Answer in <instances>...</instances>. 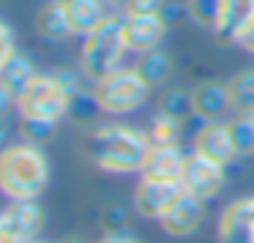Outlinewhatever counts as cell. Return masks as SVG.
Segmentation results:
<instances>
[{
	"instance_id": "f1b7e54d",
	"label": "cell",
	"mask_w": 254,
	"mask_h": 243,
	"mask_svg": "<svg viewBox=\"0 0 254 243\" xmlns=\"http://www.w3.org/2000/svg\"><path fill=\"white\" fill-rule=\"evenodd\" d=\"M99 243H137V241H134V238H128V235H123V232H107Z\"/></svg>"
},
{
	"instance_id": "2e32d148",
	"label": "cell",
	"mask_w": 254,
	"mask_h": 243,
	"mask_svg": "<svg viewBox=\"0 0 254 243\" xmlns=\"http://www.w3.org/2000/svg\"><path fill=\"white\" fill-rule=\"evenodd\" d=\"M191 104H194V115L205 118V121H216L230 110V93L227 85L219 82H205L191 93Z\"/></svg>"
},
{
	"instance_id": "9c48e42d",
	"label": "cell",
	"mask_w": 254,
	"mask_h": 243,
	"mask_svg": "<svg viewBox=\"0 0 254 243\" xmlns=\"http://www.w3.org/2000/svg\"><path fill=\"white\" fill-rule=\"evenodd\" d=\"M221 243H254V199H238L219 219Z\"/></svg>"
},
{
	"instance_id": "ffe728a7",
	"label": "cell",
	"mask_w": 254,
	"mask_h": 243,
	"mask_svg": "<svg viewBox=\"0 0 254 243\" xmlns=\"http://www.w3.org/2000/svg\"><path fill=\"white\" fill-rule=\"evenodd\" d=\"M170 68H172V63H170V58H167L164 52L150 50V52H145V58L139 61L137 71H139V77L153 88V85L164 82V79L170 77Z\"/></svg>"
},
{
	"instance_id": "e0dca14e",
	"label": "cell",
	"mask_w": 254,
	"mask_h": 243,
	"mask_svg": "<svg viewBox=\"0 0 254 243\" xmlns=\"http://www.w3.org/2000/svg\"><path fill=\"white\" fill-rule=\"evenodd\" d=\"M36 30H39L44 39H50V41L68 39V36L74 33L71 25H68L66 8H63V0L50 3V6H44L39 14H36Z\"/></svg>"
},
{
	"instance_id": "ba28073f",
	"label": "cell",
	"mask_w": 254,
	"mask_h": 243,
	"mask_svg": "<svg viewBox=\"0 0 254 243\" xmlns=\"http://www.w3.org/2000/svg\"><path fill=\"white\" fill-rule=\"evenodd\" d=\"M161 36H164V19H161V14H126L123 17L126 50L145 55V52L159 47Z\"/></svg>"
},
{
	"instance_id": "83f0119b",
	"label": "cell",
	"mask_w": 254,
	"mask_h": 243,
	"mask_svg": "<svg viewBox=\"0 0 254 243\" xmlns=\"http://www.w3.org/2000/svg\"><path fill=\"white\" fill-rule=\"evenodd\" d=\"M11 104H17V101L11 99V93H8L3 85H0V121L8 115V110H11Z\"/></svg>"
},
{
	"instance_id": "4fadbf2b",
	"label": "cell",
	"mask_w": 254,
	"mask_h": 243,
	"mask_svg": "<svg viewBox=\"0 0 254 243\" xmlns=\"http://www.w3.org/2000/svg\"><path fill=\"white\" fill-rule=\"evenodd\" d=\"M183 156L175 145H150L148 156H145L142 167V178L150 181H170V183H181V170H183Z\"/></svg>"
},
{
	"instance_id": "52a82bcc",
	"label": "cell",
	"mask_w": 254,
	"mask_h": 243,
	"mask_svg": "<svg viewBox=\"0 0 254 243\" xmlns=\"http://www.w3.org/2000/svg\"><path fill=\"white\" fill-rule=\"evenodd\" d=\"M181 183H170V181H150L142 178L134 191V208L139 216L145 219H161L170 210V205L181 197Z\"/></svg>"
},
{
	"instance_id": "cb8c5ba5",
	"label": "cell",
	"mask_w": 254,
	"mask_h": 243,
	"mask_svg": "<svg viewBox=\"0 0 254 243\" xmlns=\"http://www.w3.org/2000/svg\"><path fill=\"white\" fill-rule=\"evenodd\" d=\"M221 11V0H189V14L202 28H216Z\"/></svg>"
},
{
	"instance_id": "44dd1931",
	"label": "cell",
	"mask_w": 254,
	"mask_h": 243,
	"mask_svg": "<svg viewBox=\"0 0 254 243\" xmlns=\"http://www.w3.org/2000/svg\"><path fill=\"white\" fill-rule=\"evenodd\" d=\"M191 112H194L191 96L181 93V90H170V93H164V99H161V115H167L170 121H175V123H183Z\"/></svg>"
},
{
	"instance_id": "9a60e30c",
	"label": "cell",
	"mask_w": 254,
	"mask_h": 243,
	"mask_svg": "<svg viewBox=\"0 0 254 243\" xmlns=\"http://www.w3.org/2000/svg\"><path fill=\"white\" fill-rule=\"evenodd\" d=\"M63 8H66L71 30L79 36H88L90 30H96L107 19L101 0H63Z\"/></svg>"
},
{
	"instance_id": "f546056e",
	"label": "cell",
	"mask_w": 254,
	"mask_h": 243,
	"mask_svg": "<svg viewBox=\"0 0 254 243\" xmlns=\"http://www.w3.org/2000/svg\"><path fill=\"white\" fill-rule=\"evenodd\" d=\"M0 243H19L17 235H14V232L8 230V224L3 221V216H0Z\"/></svg>"
},
{
	"instance_id": "d6986e66",
	"label": "cell",
	"mask_w": 254,
	"mask_h": 243,
	"mask_svg": "<svg viewBox=\"0 0 254 243\" xmlns=\"http://www.w3.org/2000/svg\"><path fill=\"white\" fill-rule=\"evenodd\" d=\"M227 93H230V110L235 112H254V68L235 74V77L227 82Z\"/></svg>"
},
{
	"instance_id": "603a6c76",
	"label": "cell",
	"mask_w": 254,
	"mask_h": 243,
	"mask_svg": "<svg viewBox=\"0 0 254 243\" xmlns=\"http://www.w3.org/2000/svg\"><path fill=\"white\" fill-rule=\"evenodd\" d=\"M178 126L181 123H175V121H170L167 115H156L153 118V123H150V128H148V142L150 145H175V139H178Z\"/></svg>"
},
{
	"instance_id": "277c9868",
	"label": "cell",
	"mask_w": 254,
	"mask_h": 243,
	"mask_svg": "<svg viewBox=\"0 0 254 243\" xmlns=\"http://www.w3.org/2000/svg\"><path fill=\"white\" fill-rule=\"evenodd\" d=\"M17 110L22 121L58 123L68 112V93L55 74H36L28 88L19 93Z\"/></svg>"
},
{
	"instance_id": "d4e9b609",
	"label": "cell",
	"mask_w": 254,
	"mask_h": 243,
	"mask_svg": "<svg viewBox=\"0 0 254 243\" xmlns=\"http://www.w3.org/2000/svg\"><path fill=\"white\" fill-rule=\"evenodd\" d=\"M22 131L30 142H44L55 134V123H44V121H22Z\"/></svg>"
},
{
	"instance_id": "d6a6232c",
	"label": "cell",
	"mask_w": 254,
	"mask_h": 243,
	"mask_svg": "<svg viewBox=\"0 0 254 243\" xmlns=\"http://www.w3.org/2000/svg\"><path fill=\"white\" fill-rule=\"evenodd\" d=\"M61 243H82L79 238H66V241H61Z\"/></svg>"
},
{
	"instance_id": "ac0fdd59",
	"label": "cell",
	"mask_w": 254,
	"mask_h": 243,
	"mask_svg": "<svg viewBox=\"0 0 254 243\" xmlns=\"http://www.w3.org/2000/svg\"><path fill=\"white\" fill-rule=\"evenodd\" d=\"M33 77H36L33 63H30L28 58H22V55H14L11 61L6 63V66L0 68V85H3L8 93H11L14 101L19 99V93L28 88V82H30Z\"/></svg>"
},
{
	"instance_id": "30bf717a",
	"label": "cell",
	"mask_w": 254,
	"mask_h": 243,
	"mask_svg": "<svg viewBox=\"0 0 254 243\" xmlns=\"http://www.w3.org/2000/svg\"><path fill=\"white\" fill-rule=\"evenodd\" d=\"M199 219H202V199L194 197V194H186L181 191V197L170 205L164 216H161V230L172 238H183L189 232L197 230Z\"/></svg>"
},
{
	"instance_id": "1f68e13d",
	"label": "cell",
	"mask_w": 254,
	"mask_h": 243,
	"mask_svg": "<svg viewBox=\"0 0 254 243\" xmlns=\"http://www.w3.org/2000/svg\"><path fill=\"white\" fill-rule=\"evenodd\" d=\"M110 3H115V6H123V8H126V3H128V0H110Z\"/></svg>"
},
{
	"instance_id": "e575fe53",
	"label": "cell",
	"mask_w": 254,
	"mask_h": 243,
	"mask_svg": "<svg viewBox=\"0 0 254 243\" xmlns=\"http://www.w3.org/2000/svg\"><path fill=\"white\" fill-rule=\"evenodd\" d=\"M249 115H252V118H254V112H249Z\"/></svg>"
},
{
	"instance_id": "4316f807",
	"label": "cell",
	"mask_w": 254,
	"mask_h": 243,
	"mask_svg": "<svg viewBox=\"0 0 254 243\" xmlns=\"http://www.w3.org/2000/svg\"><path fill=\"white\" fill-rule=\"evenodd\" d=\"M126 14H159V0H128Z\"/></svg>"
},
{
	"instance_id": "836d02e7",
	"label": "cell",
	"mask_w": 254,
	"mask_h": 243,
	"mask_svg": "<svg viewBox=\"0 0 254 243\" xmlns=\"http://www.w3.org/2000/svg\"><path fill=\"white\" fill-rule=\"evenodd\" d=\"M25 243H36V241H25Z\"/></svg>"
},
{
	"instance_id": "8992f818",
	"label": "cell",
	"mask_w": 254,
	"mask_h": 243,
	"mask_svg": "<svg viewBox=\"0 0 254 243\" xmlns=\"http://www.w3.org/2000/svg\"><path fill=\"white\" fill-rule=\"evenodd\" d=\"M224 183V172H221V164L205 159V156L194 153L183 161V170H181V188L186 194H194L205 202V199L216 197Z\"/></svg>"
},
{
	"instance_id": "5b68a950",
	"label": "cell",
	"mask_w": 254,
	"mask_h": 243,
	"mask_svg": "<svg viewBox=\"0 0 254 243\" xmlns=\"http://www.w3.org/2000/svg\"><path fill=\"white\" fill-rule=\"evenodd\" d=\"M150 85L139 77L137 68H115L112 74L101 77L93 85V96L99 107L110 115H123L131 112L148 99Z\"/></svg>"
},
{
	"instance_id": "6da1fadb",
	"label": "cell",
	"mask_w": 254,
	"mask_h": 243,
	"mask_svg": "<svg viewBox=\"0 0 254 243\" xmlns=\"http://www.w3.org/2000/svg\"><path fill=\"white\" fill-rule=\"evenodd\" d=\"M88 156L107 172H134L142 167L150 142L145 134L128 126H101L88 134Z\"/></svg>"
},
{
	"instance_id": "8fae6325",
	"label": "cell",
	"mask_w": 254,
	"mask_h": 243,
	"mask_svg": "<svg viewBox=\"0 0 254 243\" xmlns=\"http://www.w3.org/2000/svg\"><path fill=\"white\" fill-rule=\"evenodd\" d=\"M194 153L205 156V159L216 161V164H230L235 159V142H232L230 126L224 123H208L205 128H199L194 137Z\"/></svg>"
},
{
	"instance_id": "7c38bea8",
	"label": "cell",
	"mask_w": 254,
	"mask_h": 243,
	"mask_svg": "<svg viewBox=\"0 0 254 243\" xmlns=\"http://www.w3.org/2000/svg\"><path fill=\"white\" fill-rule=\"evenodd\" d=\"M254 25V0H221L216 36L224 41H241Z\"/></svg>"
},
{
	"instance_id": "4dcf8cb0",
	"label": "cell",
	"mask_w": 254,
	"mask_h": 243,
	"mask_svg": "<svg viewBox=\"0 0 254 243\" xmlns=\"http://www.w3.org/2000/svg\"><path fill=\"white\" fill-rule=\"evenodd\" d=\"M238 44H241V47H243V50H246V52H254V25H252V28L246 30V36H243V39L238 41Z\"/></svg>"
},
{
	"instance_id": "5bb4252c",
	"label": "cell",
	"mask_w": 254,
	"mask_h": 243,
	"mask_svg": "<svg viewBox=\"0 0 254 243\" xmlns=\"http://www.w3.org/2000/svg\"><path fill=\"white\" fill-rule=\"evenodd\" d=\"M0 216H3V221L8 224V230L17 235L19 243L33 241L41 230V208L33 199H14L11 208Z\"/></svg>"
},
{
	"instance_id": "7402d4cb",
	"label": "cell",
	"mask_w": 254,
	"mask_h": 243,
	"mask_svg": "<svg viewBox=\"0 0 254 243\" xmlns=\"http://www.w3.org/2000/svg\"><path fill=\"white\" fill-rule=\"evenodd\" d=\"M230 134H232L238 153H254V118L252 115H241L238 121H232Z\"/></svg>"
},
{
	"instance_id": "7a4b0ae2",
	"label": "cell",
	"mask_w": 254,
	"mask_h": 243,
	"mask_svg": "<svg viewBox=\"0 0 254 243\" xmlns=\"http://www.w3.org/2000/svg\"><path fill=\"white\" fill-rule=\"evenodd\" d=\"M47 159L33 142L0 150V191L8 199H36L47 186Z\"/></svg>"
},
{
	"instance_id": "3957f363",
	"label": "cell",
	"mask_w": 254,
	"mask_h": 243,
	"mask_svg": "<svg viewBox=\"0 0 254 243\" xmlns=\"http://www.w3.org/2000/svg\"><path fill=\"white\" fill-rule=\"evenodd\" d=\"M123 50H126L123 19L107 17L99 28L85 36V44L79 50V66L93 82H99L101 77H107L118 68Z\"/></svg>"
},
{
	"instance_id": "484cf974",
	"label": "cell",
	"mask_w": 254,
	"mask_h": 243,
	"mask_svg": "<svg viewBox=\"0 0 254 243\" xmlns=\"http://www.w3.org/2000/svg\"><path fill=\"white\" fill-rule=\"evenodd\" d=\"M14 55H17V52H14V36L6 25L0 22V68L6 66Z\"/></svg>"
}]
</instances>
